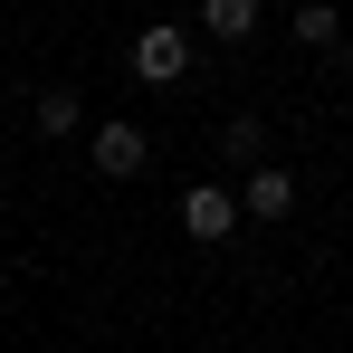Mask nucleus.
<instances>
[{
    "label": "nucleus",
    "mask_w": 353,
    "mask_h": 353,
    "mask_svg": "<svg viewBox=\"0 0 353 353\" xmlns=\"http://www.w3.org/2000/svg\"><path fill=\"white\" fill-rule=\"evenodd\" d=\"M134 77H143V86H181V77H191V39H181L172 19H153V29L134 39Z\"/></svg>",
    "instance_id": "obj_1"
},
{
    "label": "nucleus",
    "mask_w": 353,
    "mask_h": 353,
    "mask_svg": "<svg viewBox=\"0 0 353 353\" xmlns=\"http://www.w3.org/2000/svg\"><path fill=\"white\" fill-rule=\"evenodd\" d=\"M181 230L201 239V248H220V239L239 230V191H220V181H201V191H181Z\"/></svg>",
    "instance_id": "obj_2"
},
{
    "label": "nucleus",
    "mask_w": 353,
    "mask_h": 353,
    "mask_svg": "<svg viewBox=\"0 0 353 353\" xmlns=\"http://www.w3.org/2000/svg\"><path fill=\"white\" fill-rule=\"evenodd\" d=\"M143 163H153L143 124H96V172H105V181H134Z\"/></svg>",
    "instance_id": "obj_3"
},
{
    "label": "nucleus",
    "mask_w": 353,
    "mask_h": 353,
    "mask_svg": "<svg viewBox=\"0 0 353 353\" xmlns=\"http://www.w3.org/2000/svg\"><path fill=\"white\" fill-rule=\"evenodd\" d=\"M287 210H296V172H277V163H248L239 220H287Z\"/></svg>",
    "instance_id": "obj_4"
},
{
    "label": "nucleus",
    "mask_w": 353,
    "mask_h": 353,
    "mask_svg": "<svg viewBox=\"0 0 353 353\" xmlns=\"http://www.w3.org/2000/svg\"><path fill=\"white\" fill-rule=\"evenodd\" d=\"M201 29H210V39H258V0H201Z\"/></svg>",
    "instance_id": "obj_5"
},
{
    "label": "nucleus",
    "mask_w": 353,
    "mask_h": 353,
    "mask_svg": "<svg viewBox=\"0 0 353 353\" xmlns=\"http://www.w3.org/2000/svg\"><path fill=\"white\" fill-rule=\"evenodd\" d=\"M86 124V96L77 86H39V134H77Z\"/></svg>",
    "instance_id": "obj_6"
},
{
    "label": "nucleus",
    "mask_w": 353,
    "mask_h": 353,
    "mask_svg": "<svg viewBox=\"0 0 353 353\" xmlns=\"http://www.w3.org/2000/svg\"><path fill=\"white\" fill-rule=\"evenodd\" d=\"M296 39H305V48H334V39H344L334 0H305V10H296Z\"/></svg>",
    "instance_id": "obj_7"
},
{
    "label": "nucleus",
    "mask_w": 353,
    "mask_h": 353,
    "mask_svg": "<svg viewBox=\"0 0 353 353\" xmlns=\"http://www.w3.org/2000/svg\"><path fill=\"white\" fill-rule=\"evenodd\" d=\"M220 143H230L239 163H258V153H268V134H258V124H248V115H239V124H230V134H220Z\"/></svg>",
    "instance_id": "obj_8"
}]
</instances>
